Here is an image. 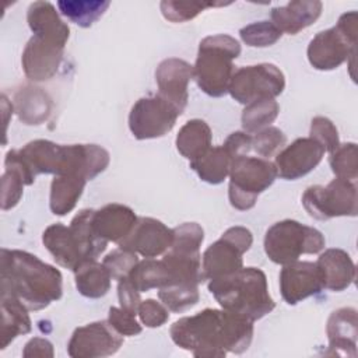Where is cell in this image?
Listing matches in <instances>:
<instances>
[{
    "label": "cell",
    "instance_id": "52a82bcc",
    "mask_svg": "<svg viewBox=\"0 0 358 358\" xmlns=\"http://www.w3.org/2000/svg\"><path fill=\"white\" fill-rule=\"evenodd\" d=\"M277 178L274 162L260 158L239 155L232 159L229 169L228 199L234 208L246 211L255 207L257 197L268 189Z\"/></svg>",
    "mask_w": 358,
    "mask_h": 358
},
{
    "label": "cell",
    "instance_id": "8d00e7d4",
    "mask_svg": "<svg viewBox=\"0 0 358 358\" xmlns=\"http://www.w3.org/2000/svg\"><path fill=\"white\" fill-rule=\"evenodd\" d=\"M231 3H207V1H180V0H164L161 1V13L165 20L171 22H186L193 20L201 11L208 7H221Z\"/></svg>",
    "mask_w": 358,
    "mask_h": 358
},
{
    "label": "cell",
    "instance_id": "4316f807",
    "mask_svg": "<svg viewBox=\"0 0 358 358\" xmlns=\"http://www.w3.org/2000/svg\"><path fill=\"white\" fill-rule=\"evenodd\" d=\"M32 329L27 306L15 296L1 294V329L0 348L4 350L14 338L29 333Z\"/></svg>",
    "mask_w": 358,
    "mask_h": 358
},
{
    "label": "cell",
    "instance_id": "74e56055",
    "mask_svg": "<svg viewBox=\"0 0 358 358\" xmlns=\"http://www.w3.org/2000/svg\"><path fill=\"white\" fill-rule=\"evenodd\" d=\"M330 168L336 178L352 180L358 178V161H357V144L344 143L340 144L330 154Z\"/></svg>",
    "mask_w": 358,
    "mask_h": 358
},
{
    "label": "cell",
    "instance_id": "4dcf8cb0",
    "mask_svg": "<svg viewBox=\"0 0 358 358\" xmlns=\"http://www.w3.org/2000/svg\"><path fill=\"white\" fill-rule=\"evenodd\" d=\"M232 158L224 145L211 147L200 158L190 161V168L199 175V178L210 185L222 183L229 176Z\"/></svg>",
    "mask_w": 358,
    "mask_h": 358
},
{
    "label": "cell",
    "instance_id": "7bdbcfd3",
    "mask_svg": "<svg viewBox=\"0 0 358 358\" xmlns=\"http://www.w3.org/2000/svg\"><path fill=\"white\" fill-rule=\"evenodd\" d=\"M137 315L140 317V322L145 327H161L165 324L169 319V309L162 303L155 299H145L141 301L138 308H137Z\"/></svg>",
    "mask_w": 358,
    "mask_h": 358
},
{
    "label": "cell",
    "instance_id": "484cf974",
    "mask_svg": "<svg viewBox=\"0 0 358 358\" xmlns=\"http://www.w3.org/2000/svg\"><path fill=\"white\" fill-rule=\"evenodd\" d=\"M14 110L22 123L41 124L50 115L52 99L42 88L25 85L15 92Z\"/></svg>",
    "mask_w": 358,
    "mask_h": 358
},
{
    "label": "cell",
    "instance_id": "ba28073f",
    "mask_svg": "<svg viewBox=\"0 0 358 358\" xmlns=\"http://www.w3.org/2000/svg\"><path fill=\"white\" fill-rule=\"evenodd\" d=\"M302 206L312 218L319 221L355 217L358 213L355 182L334 178L327 186H309L302 194Z\"/></svg>",
    "mask_w": 358,
    "mask_h": 358
},
{
    "label": "cell",
    "instance_id": "3957f363",
    "mask_svg": "<svg viewBox=\"0 0 358 358\" xmlns=\"http://www.w3.org/2000/svg\"><path fill=\"white\" fill-rule=\"evenodd\" d=\"M208 289L222 309L250 322L264 317L275 306L266 274L257 267H242L227 277L210 280Z\"/></svg>",
    "mask_w": 358,
    "mask_h": 358
},
{
    "label": "cell",
    "instance_id": "603a6c76",
    "mask_svg": "<svg viewBox=\"0 0 358 358\" xmlns=\"http://www.w3.org/2000/svg\"><path fill=\"white\" fill-rule=\"evenodd\" d=\"M36 176L24 162L18 150H11L6 154L4 172L1 176V208L10 210L15 207L22 197L24 186L35 182Z\"/></svg>",
    "mask_w": 358,
    "mask_h": 358
},
{
    "label": "cell",
    "instance_id": "277c9868",
    "mask_svg": "<svg viewBox=\"0 0 358 358\" xmlns=\"http://www.w3.org/2000/svg\"><path fill=\"white\" fill-rule=\"evenodd\" d=\"M241 55L239 42L227 34L206 36L199 43L193 78L199 88L214 98L228 92L234 74V60Z\"/></svg>",
    "mask_w": 358,
    "mask_h": 358
},
{
    "label": "cell",
    "instance_id": "5bb4252c",
    "mask_svg": "<svg viewBox=\"0 0 358 358\" xmlns=\"http://www.w3.org/2000/svg\"><path fill=\"white\" fill-rule=\"evenodd\" d=\"M173 242V229L159 220L138 217L131 232L117 245L143 257H157L164 255Z\"/></svg>",
    "mask_w": 358,
    "mask_h": 358
},
{
    "label": "cell",
    "instance_id": "6da1fadb",
    "mask_svg": "<svg viewBox=\"0 0 358 358\" xmlns=\"http://www.w3.org/2000/svg\"><path fill=\"white\" fill-rule=\"evenodd\" d=\"M172 341L197 358H222L245 352L253 338V322L227 309L207 308L171 326Z\"/></svg>",
    "mask_w": 358,
    "mask_h": 358
},
{
    "label": "cell",
    "instance_id": "7a4b0ae2",
    "mask_svg": "<svg viewBox=\"0 0 358 358\" xmlns=\"http://www.w3.org/2000/svg\"><path fill=\"white\" fill-rule=\"evenodd\" d=\"M0 291L15 296L28 310H41L63 295L62 273L38 256L18 249H1Z\"/></svg>",
    "mask_w": 358,
    "mask_h": 358
},
{
    "label": "cell",
    "instance_id": "f546056e",
    "mask_svg": "<svg viewBox=\"0 0 358 358\" xmlns=\"http://www.w3.org/2000/svg\"><path fill=\"white\" fill-rule=\"evenodd\" d=\"M92 208H84L71 220L69 225L78 243L84 263L96 260L108 246V242L99 238L92 227Z\"/></svg>",
    "mask_w": 358,
    "mask_h": 358
},
{
    "label": "cell",
    "instance_id": "e575fe53",
    "mask_svg": "<svg viewBox=\"0 0 358 358\" xmlns=\"http://www.w3.org/2000/svg\"><path fill=\"white\" fill-rule=\"evenodd\" d=\"M280 105L275 99H259L248 103L242 112V127L246 133L255 134L268 127L278 116Z\"/></svg>",
    "mask_w": 358,
    "mask_h": 358
},
{
    "label": "cell",
    "instance_id": "f35d334b",
    "mask_svg": "<svg viewBox=\"0 0 358 358\" xmlns=\"http://www.w3.org/2000/svg\"><path fill=\"white\" fill-rule=\"evenodd\" d=\"M239 35L248 46L267 48L274 45L282 32L271 21H257L241 28Z\"/></svg>",
    "mask_w": 358,
    "mask_h": 358
},
{
    "label": "cell",
    "instance_id": "d4e9b609",
    "mask_svg": "<svg viewBox=\"0 0 358 358\" xmlns=\"http://www.w3.org/2000/svg\"><path fill=\"white\" fill-rule=\"evenodd\" d=\"M18 151L35 176L39 173H53L56 176L60 173L63 144L39 138L27 143Z\"/></svg>",
    "mask_w": 358,
    "mask_h": 358
},
{
    "label": "cell",
    "instance_id": "e0dca14e",
    "mask_svg": "<svg viewBox=\"0 0 358 358\" xmlns=\"http://www.w3.org/2000/svg\"><path fill=\"white\" fill-rule=\"evenodd\" d=\"M192 78L193 66L178 57L162 60L155 70L158 94L176 105L182 112L187 105V85Z\"/></svg>",
    "mask_w": 358,
    "mask_h": 358
},
{
    "label": "cell",
    "instance_id": "30bf717a",
    "mask_svg": "<svg viewBox=\"0 0 358 358\" xmlns=\"http://www.w3.org/2000/svg\"><path fill=\"white\" fill-rule=\"evenodd\" d=\"M285 88L282 71L271 63L239 67L234 71L228 92L243 105L259 99H274Z\"/></svg>",
    "mask_w": 358,
    "mask_h": 358
},
{
    "label": "cell",
    "instance_id": "60d3db41",
    "mask_svg": "<svg viewBox=\"0 0 358 358\" xmlns=\"http://www.w3.org/2000/svg\"><path fill=\"white\" fill-rule=\"evenodd\" d=\"M138 263V257L136 253L126 250L123 248H117L108 253L102 264L108 268V271L112 275V280H122L124 277H129L130 271L134 268V266Z\"/></svg>",
    "mask_w": 358,
    "mask_h": 358
},
{
    "label": "cell",
    "instance_id": "9a60e30c",
    "mask_svg": "<svg viewBox=\"0 0 358 358\" xmlns=\"http://www.w3.org/2000/svg\"><path fill=\"white\" fill-rule=\"evenodd\" d=\"M324 289L319 267L313 262H294L285 264L280 273V292L288 305L319 294Z\"/></svg>",
    "mask_w": 358,
    "mask_h": 358
},
{
    "label": "cell",
    "instance_id": "7402d4cb",
    "mask_svg": "<svg viewBox=\"0 0 358 358\" xmlns=\"http://www.w3.org/2000/svg\"><path fill=\"white\" fill-rule=\"evenodd\" d=\"M326 289L340 292L347 289L355 280V264L343 249H326L316 260Z\"/></svg>",
    "mask_w": 358,
    "mask_h": 358
},
{
    "label": "cell",
    "instance_id": "d6a6232c",
    "mask_svg": "<svg viewBox=\"0 0 358 358\" xmlns=\"http://www.w3.org/2000/svg\"><path fill=\"white\" fill-rule=\"evenodd\" d=\"M110 6L109 0H60L57 8L71 22L81 28L94 25Z\"/></svg>",
    "mask_w": 358,
    "mask_h": 358
},
{
    "label": "cell",
    "instance_id": "7dc6e473",
    "mask_svg": "<svg viewBox=\"0 0 358 358\" xmlns=\"http://www.w3.org/2000/svg\"><path fill=\"white\" fill-rule=\"evenodd\" d=\"M55 355L53 351V344L42 337H34L31 338L22 351V357L25 358H31V357H48L52 358Z\"/></svg>",
    "mask_w": 358,
    "mask_h": 358
},
{
    "label": "cell",
    "instance_id": "f1b7e54d",
    "mask_svg": "<svg viewBox=\"0 0 358 358\" xmlns=\"http://www.w3.org/2000/svg\"><path fill=\"white\" fill-rule=\"evenodd\" d=\"M211 129L204 120L192 119L180 127L175 143L182 157L194 161L211 148Z\"/></svg>",
    "mask_w": 358,
    "mask_h": 358
},
{
    "label": "cell",
    "instance_id": "5b68a950",
    "mask_svg": "<svg viewBox=\"0 0 358 358\" xmlns=\"http://www.w3.org/2000/svg\"><path fill=\"white\" fill-rule=\"evenodd\" d=\"M326 241L320 231L295 220L273 224L264 235V252L275 264H289L302 255H315L324 249Z\"/></svg>",
    "mask_w": 358,
    "mask_h": 358
},
{
    "label": "cell",
    "instance_id": "9c48e42d",
    "mask_svg": "<svg viewBox=\"0 0 358 358\" xmlns=\"http://www.w3.org/2000/svg\"><path fill=\"white\" fill-rule=\"evenodd\" d=\"M253 243L252 232L245 227L228 228L218 241L210 245L201 259V268L206 280H215L234 274L243 267V253Z\"/></svg>",
    "mask_w": 358,
    "mask_h": 358
},
{
    "label": "cell",
    "instance_id": "b9f144b4",
    "mask_svg": "<svg viewBox=\"0 0 358 358\" xmlns=\"http://www.w3.org/2000/svg\"><path fill=\"white\" fill-rule=\"evenodd\" d=\"M313 140H316L326 152H333L340 145L338 131L334 126V123L324 116H316L310 122V136Z\"/></svg>",
    "mask_w": 358,
    "mask_h": 358
},
{
    "label": "cell",
    "instance_id": "83f0119b",
    "mask_svg": "<svg viewBox=\"0 0 358 358\" xmlns=\"http://www.w3.org/2000/svg\"><path fill=\"white\" fill-rule=\"evenodd\" d=\"M87 182L80 175H56L50 183V211L60 217L69 214L80 200Z\"/></svg>",
    "mask_w": 358,
    "mask_h": 358
},
{
    "label": "cell",
    "instance_id": "f6af8a7d",
    "mask_svg": "<svg viewBox=\"0 0 358 358\" xmlns=\"http://www.w3.org/2000/svg\"><path fill=\"white\" fill-rule=\"evenodd\" d=\"M140 294L141 292L137 291V288L131 284V281L127 277L117 281V298L120 308L137 313V308L141 302Z\"/></svg>",
    "mask_w": 358,
    "mask_h": 358
},
{
    "label": "cell",
    "instance_id": "44dd1931",
    "mask_svg": "<svg viewBox=\"0 0 358 358\" xmlns=\"http://www.w3.org/2000/svg\"><path fill=\"white\" fill-rule=\"evenodd\" d=\"M322 8L319 0H292L271 10V22L281 32L295 35L313 24L320 17Z\"/></svg>",
    "mask_w": 358,
    "mask_h": 358
},
{
    "label": "cell",
    "instance_id": "8992f818",
    "mask_svg": "<svg viewBox=\"0 0 358 358\" xmlns=\"http://www.w3.org/2000/svg\"><path fill=\"white\" fill-rule=\"evenodd\" d=\"M357 18V11L344 13L334 27L320 31L310 39L306 53L313 69L334 70L355 55Z\"/></svg>",
    "mask_w": 358,
    "mask_h": 358
},
{
    "label": "cell",
    "instance_id": "ac0fdd59",
    "mask_svg": "<svg viewBox=\"0 0 358 358\" xmlns=\"http://www.w3.org/2000/svg\"><path fill=\"white\" fill-rule=\"evenodd\" d=\"M137 218L138 217L130 207L110 203L94 210L92 227L96 235L103 241L119 243L131 232Z\"/></svg>",
    "mask_w": 358,
    "mask_h": 358
},
{
    "label": "cell",
    "instance_id": "ffe728a7",
    "mask_svg": "<svg viewBox=\"0 0 358 358\" xmlns=\"http://www.w3.org/2000/svg\"><path fill=\"white\" fill-rule=\"evenodd\" d=\"M357 310L354 308H340L330 313L326 333L329 347L334 354L357 357Z\"/></svg>",
    "mask_w": 358,
    "mask_h": 358
},
{
    "label": "cell",
    "instance_id": "8fae6325",
    "mask_svg": "<svg viewBox=\"0 0 358 358\" xmlns=\"http://www.w3.org/2000/svg\"><path fill=\"white\" fill-rule=\"evenodd\" d=\"M183 112L159 94L143 96L131 106L129 129L137 140L159 138L169 133Z\"/></svg>",
    "mask_w": 358,
    "mask_h": 358
},
{
    "label": "cell",
    "instance_id": "ab89813d",
    "mask_svg": "<svg viewBox=\"0 0 358 358\" xmlns=\"http://www.w3.org/2000/svg\"><path fill=\"white\" fill-rule=\"evenodd\" d=\"M285 141L287 137L278 127L268 126L252 136V150H255L260 158L268 159L285 145Z\"/></svg>",
    "mask_w": 358,
    "mask_h": 358
},
{
    "label": "cell",
    "instance_id": "7c38bea8",
    "mask_svg": "<svg viewBox=\"0 0 358 358\" xmlns=\"http://www.w3.org/2000/svg\"><path fill=\"white\" fill-rule=\"evenodd\" d=\"M123 344L120 336L108 320H98L77 327L67 344L71 358H102L113 355Z\"/></svg>",
    "mask_w": 358,
    "mask_h": 358
},
{
    "label": "cell",
    "instance_id": "cb8c5ba5",
    "mask_svg": "<svg viewBox=\"0 0 358 358\" xmlns=\"http://www.w3.org/2000/svg\"><path fill=\"white\" fill-rule=\"evenodd\" d=\"M42 242L59 266L76 271L84 264L78 243L70 227L60 222L49 225L42 234Z\"/></svg>",
    "mask_w": 358,
    "mask_h": 358
},
{
    "label": "cell",
    "instance_id": "1f68e13d",
    "mask_svg": "<svg viewBox=\"0 0 358 358\" xmlns=\"http://www.w3.org/2000/svg\"><path fill=\"white\" fill-rule=\"evenodd\" d=\"M74 278L78 292L85 298H102L110 289L112 275L108 268L96 260L81 264L74 271Z\"/></svg>",
    "mask_w": 358,
    "mask_h": 358
},
{
    "label": "cell",
    "instance_id": "836d02e7",
    "mask_svg": "<svg viewBox=\"0 0 358 358\" xmlns=\"http://www.w3.org/2000/svg\"><path fill=\"white\" fill-rule=\"evenodd\" d=\"M131 284L140 292H147L152 288H162L168 284L169 274L164 260H157L154 257H145L144 260H138L134 268L130 271L127 277Z\"/></svg>",
    "mask_w": 358,
    "mask_h": 358
},
{
    "label": "cell",
    "instance_id": "ee69618b",
    "mask_svg": "<svg viewBox=\"0 0 358 358\" xmlns=\"http://www.w3.org/2000/svg\"><path fill=\"white\" fill-rule=\"evenodd\" d=\"M136 315L137 313L126 310L123 308L110 306L108 313V322L120 336H137L141 333L143 327L137 322Z\"/></svg>",
    "mask_w": 358,
    "mask_h": 358
},
{
    "label": "cell",
    "instance_id": "4fadbf2b",
    "mask_svg": "<svg viewBox=\"0 0 358 358\" xmlns=\"http://www.w3.org/2000/svg\"><path fill=\"white\" fill-rule=\"evenodd\" d=\"M324 152V148L312 137L296 138L275 155L277 176L296 180L312 172L322 162Z\"/></svg>",
    "mask_w": 358,
    "mask_h": 358
},
{
    "label": "cell",
    "instance_id": "d590c367",
    "mask_svg": "<svg viewBox=\"0 0 358 358\" xmlns=\"http://www.w3.org/2000/svg\"><path fill=\"white\" fill-rule=\"evenodd\" d=\"M159 301L171 310V312H185L193 308L199 299V285L193 284H172L158 289Z\"/></svg>",
    "mask_w": 358,
    "mask_h": 358
},
{
    "label": "cell",
    "instance_id": "bcb514c9",
    "mask_svg": "<svg viewBox=\"0 0 358 358\" xmlns=\"http://www.w3.org/2000/svg\"><path fill=\"white\" fill-rule=\"evenodd\" d=\"M222 145L232 159L239 155H248V152L252 150V136L246 131H234L228 136Z\"/></svg>",
    "mask_w": 358,
    "mask_h": 358
},
{
    "label": "cell",
    "instance_id": "d6986e66",
    "mask_svg": "<svg viewBox=\"0 0 358 358\" xmlns=\"http://www.w3.org/2000/svg\"><path fill=\"white\" fill-rule=\"evenodd\" d=\"M27 21L35 36L66 46L70 36V28L62 20L52 3L41 0L31 3L27 11Z\"/></svg>",
    "mask_w": 358,
    "mask_h": 358
},
{
    "label": "cell",
    "instance_id": "2e32d148",
    "mask_svg": "<svg viewBox=\"0 0 358 358\" xmlns=\"http://www.w3.org/2000/svg\"><path fill=\"white\" fill-rule=\"evenodd\" d=\"M63 53L64 46L32 35L22 52V70L31 81L39 83L50 80L60 67Z\"/></svg>",
    "mask_w": 358,
    "mask_h": 358
}]
</instances>
